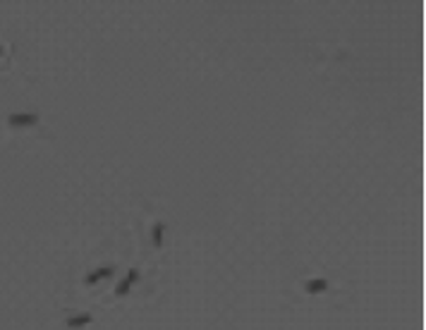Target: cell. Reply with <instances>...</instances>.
<instances>
[{
  "label": "cell",
  "instance_id": "cell-1",
  "mask_svg": "<svg viewBox=\"0 0 426 330\" xmlns=\"http://www.w3.org/2000/svg\"><path fill=\"white\" fill-rule=\"evenodd\" d=\"M38 122V115L36 113H12L10 115V125L12 127H31Z\"/></svg>",
  "mask_w": 426,
  "mask_h": 330
},
{
  "label": "cell",
  "instance_id": "cell-2",
  "mask_svg": "<svg viewBox=\"0 0 426 330\" xmlns=\"http://www.w3.org/2000/svg\"><path fill=\"white\" fill-rule=\"evenodd\" d=\"M136 280H139V270H136V268H129L127 278H125V280H120L118 287H115V297H125V294L132 290V285H134Z\"/></svg>",
  "mask_w": 426,
  "mask_h": 330
},
{
  "label": "cell",
  "instance_id": "cell-3",
  "mask_svg": "<svg viewBox=\"0 0 426 330\" xmlns=\"http://www.w3.org/2000/svg\"><path fill=\"white\" fill-rule=\"evenodd\" d=\"M113 270H115L113 266L96 268L93 273H89V275H86V280H84V283H86V285H96V283H101V280H106V278H110V275H113Z\"/></svg>",
  "mask_w": 426,
  "mask_h": 330
},
{
  "label": "cell",
  "instance_id": "cell-4",
  "mask_svg": "<svg viewBox=\"0 0 426 330\" xmlns=\"http://www.w3.org/2000/svg\"><path fill=\"white\" fill-rule=\"evenodd\" d=\"M304 290H307L309 294H321L328 290V280H323V278H314V280H307L304 283Z\"/></svg>",
  "mask_w": 426,
  "mask_h": 330
},
{
  "label": "cell",
  "instance_id": "cell-5",
  "mask_svg": "<svg viewBox=\"0 0 426 330\" xmlns=\"http://www.w3.org/2000/svg\"><path fill=\"white\" fill-rule=\"evenodd\" d=\"M86 323H91V313H79V316H70L67 318V328H82Z\"/></svg>",
  "mask_w": 426,
  "mask_h": 330
},
{
  "label": "cell",
  "instance_id": "cell-6",
  "mask_svg": "<svg viewBox=\"0 0 426 330\" xmlns=\"http://www.w3.org/2000/svg\"><path fill=\"white\" fill-rule=\"evenodd\" d=\"M163 230H165L163 223H156L154 225V235H151V237H154V247H161V244H163Z\"/></svg>",
  "mask_w": 426,
  "mask_h": 330
},
{
  "label": "cell",
  "instance_id": "cell-7",
  "mask_svg": "<svg viewBox=\"0 0 426 330\" xmlns=\"http://www.w3.org/2000/svg\"><path fill=\"white\" fill-rule=\"evenodd\" d=\"M0 55H3V46H0Z\"/></svg>",
  "mask_w": 426,
  "mask_h": 330
}]
</instances>
